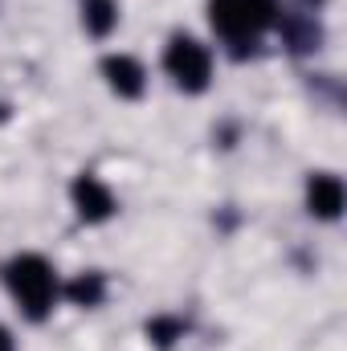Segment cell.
<instances>
[{
	"mask_svg": "<svg viewBox=\"0 0 347 351\" xmlns=\"http://www.w3.org/2000/svg\"><path fill=\"white\" fill-rule=\"evenodd\" d=\"M147 335H152V339H156L160 348H168L176 335H180V323H176V319H156V323L147 327Z\"/></svg>",
	"mask_w": 347,
	"mask_h": 351,
	"instance_id": "9",
	"label": "cell"
},
{
	"mask_svg": "<svg viewBox=\"0 0 347 351\" xmlns=\"http://www.w3.org/2000/svg\"><path fill=\"white\" fill-rule=\"evenodd\" d=\"M164 66L176 78V86H184V90H204L208 86V74H213L208 49L200 41H192V37H172L168 53H164Z\"/></svg>",
	"mask_w": 347,
	"mask_h": 351,
	"instance_id": "3",
	"label": "cell"
},
{
	"mask_svg": "<svg viewBox=\"0 0 347 351\" xmlns=\"http://www.w3.org/2000/svg\"><path fill=\"white\" fill-rule=\"evenodd\" d=\"M4 282H8L12 298L21 302V311H25L29 319H45V311H49L53 298H58V278H53L49 262L37 258V254L12 258V262L4 265Z\"/></svg>",
	"mask_w": 347,
	"mask_h": 351,
	"instance_id": "1",
	"label": "cell"
},
{
	"mask_svg": "<svg viewBox=\"0 0 347 351\" xmlns=\"http://www.w3.org/2000/svg\"><path fill=\"white\" fill-rule=\"evenodd\" d=\"M307 208L315 217H323V221H335L344 213V180L331 172L311 176V184H307Z\"/></svg>",
	"mask_w": 347,
	"mask_h": 351,
	"instance_id": "4",
	"label": "cell"
},
{
	"mask_svg": "<svg viewBox=\"0 0 347 351\" xmlns=\"http://www.w3.org/2000/svg\"><path fill=\"white\" fill-rule=\"evenodd\" d=\"M278 16V0H208V21L229 41H254Z\"/></svg>",
	"mask_w": 347,
	"mask_h": 351,
	"instance_id": "2",
	"label": "cell"
},
{
	"mask_svg": "<svg viewBox=\"0 0 347 351\" xmlns=\"http://www.w3.org/2000/svg\"><path fill=\"white\" fill-rule=\"evenodd\" d=\"M0 351H16V348H12V335H8L4 327H0Z\"/></svg>",
	"mask_w": 347,
	"mask_h": 351,
	"instance_id": "10",
	"label": "cell"
},
{
	"mask_svg": "<svg viewBox=\"0 0 347 351\" xmlns=\"http://www.w3.org/2000/svg\"><path fill=\"white\" fill-rule=\"evenodd\" d=\"M102 74H106L110 90L123 94V98L143 94V66H139L135 58H127V53H110V58L102 62Z\"/></svg>",
	"mask_w": 347,
	"mask_h": 351,
	"instance_id": "6",
	"label": "cell"
},
{
	"mask_svg": "<svg viewBox=\"0 0 347 351\" xmlns=\"http://www.w3.org/2000/svg\"><path fill=\"white\" fill-rule=\"evenodd\" d=\"M66 294H70L78 306H94V302H102V278H98V274H82V278H74V282L66 286Z\"/></svg>",
	"mask_w": 347,
	"mask_h": 351,
	"instance_id": "8",
	"label": "cell"
},
{
	"mask_svg": "<svg viewBox=\"0 0 347 351\" xmlns=\"http://www.w3.org/2000/svg\"><path fill=\"white\" fill-rule=\"evenodd\" d=\"M74 204L82 221H106L115 213V196L98 176H78L74 180Z\"/></svg>",
	"mask_w": 347,
	"mask_h": 351,
	"instance_id": "5",
	"label": "cell"
},
{
	"mask_svg": "<svg viewBox=\"0 0 347 351\" xmlns=\"http://www.w3.org/2000/svg\"><path fill=\"white\" fill-rule=\"evenodd\" d=\"M82 21H86V29L94 37H106L119 25V8H115V0H86L82 4Z\"/></svg>",
	"mask_w": 347,
	"mask_h": 351,
	"instance_id": "7",
	"label": "cell"
}]
</instances>
